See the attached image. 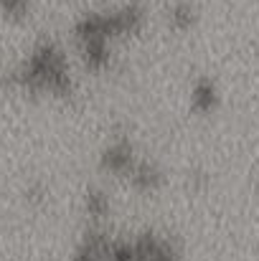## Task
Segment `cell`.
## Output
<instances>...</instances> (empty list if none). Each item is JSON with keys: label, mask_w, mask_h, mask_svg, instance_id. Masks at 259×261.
<instances>
[{"label": "cell", "mask_w": 259, "mask_h": 261, "mask_svg": "<svg viewBox=\"0 0 259 261\" xmlns=\"http://www.w3.org/2000/svg\"><path fill=\"white\" fill-rule=\"evenodd\" d=\"M150 23V10L143 0H125L104 8H91L74 18L69 38L86 74L102 76L112 69L117 51L143 36Z\"/></svg>", "instance_id": "cell-1"}, {"label": "cell", "mask_w": 259, "mask_h": 261, "mask_svg": "<svg viewBox=\"0 0 259 261\" xmlns=\"http://www.w3.org/2000/svg\"><path fill=\"white\" fill-rule=\"evenodd\" d=\"M5 89L28 99L69 101L77 96V74L66 48L54 38L36 41L3 76Z\"/></svg>", "instance_id": "cell-2"}, {"label": "cell", "mask_w": 259, "mask_h": 261, "mask_svg": "<svg viewBox=\"0 0 259 261\" xmlns=\"http://www.w3.org/2000/svg\"><path fill=\"white\" fill-rule=\"evenodd\" d=\"M104 261H185V256L168 233L145 228L127 236L112 233Z\"/></svg>", "instance_id": "cell-3"}, {"label": "cell", "mask_w": 259, "mask_h": 261, "mask_svg": "<svg viewBox=\"0 0 259 261\" xmlns=\"http://www.w3.org/2000/svg\"><path fill=\"white\" fill-rule=\"evenodd\" d=\"M143 158L137 142L130 135H114L104 142V147L97 155V168L104 175H109L112 180L127 182L130 173L135 170L137 160Z\"/></svg>", "instance_id": "cell-4"}, {"label": "cell", "mask_w": 259, "mask_h": 261, "mask_svg": "<svg viewBox=\"0 0 259 261\" xmlns=\"http://www.w3.org/2000/svg\"><path fill=\"white\" fill-rule=\"evenodd\" d=\"M224 94L211 74H198L188 87V109L196 117H214L221 109Z\"/></svg>", "instance_id": "cell-5"}, {"label": "cell", "mask_w": 259, "mask_h": 261, "mask_svg": "<svg viewBox=\"0 0 259 261\" xmlns=\"http://www.w3.org/2000/svg\"><path fill=\"white\" fill-rule=\"evenodd\" d=\"M166 170L160 168V163L158 160H153V158H148V155H143L140 160H137V165H135V170L130 173L127 177V188H132L135 193H140V195H155V193H160L163 188H166Z\"/></svg>", "instance_id": "cell-6"}, {"label": "cell", "mask_w": 259, "mask_h": 261, "mask_svg": "<svg viewBox=\"0 0 259 261\" xmlns=\"http://www.w3.org/2000/svg\"><path fill=\"white\" fill-rule=\"evenodd\" d=\"M109 236H112V231L107 226H91V223H86L82 239L77 241L72 256L66 261H104Z\"/></svg>", "instance_id": "cell-7"}, {"label": "cell", "mask_w": 259, "mask_h": 261, "mask_svg": "<svg viewBox=\"0 0 259 261\" xmlns=\"http://www.w3.org/2000/svg\"><path fill=\"white\" fill-rule=\"evenodd\" d=\"M198 18H201V13H198V5L193 0H173L166 8V25L178 36L196 31Z\"/></svg>", "instance_id": "cell-8"}, {"label": "cell", "mask_w": 259, "mask_h": 261, "mask_svg": "<svg viewBox=\"0 0 259 261\" xmlns=\"http://www.w3.org/2000/svg\"><path fill=\"white\" fill-rule=\"evenodd\" d=\"M82 211H84L86 223L104 226V221L112 216V198H109V193L104 188H99V185L86 188L84 195H82Z\"/></svg>", "instance_id": "cell-9"}, {"label": "cell", "mask_w": 259, "mask_h": 261, "mask_svg": "<svg viewBox=\"0 0 259 261\" xmlns=\"http://www.w3.org/2000/svg\"><path fill=\"white\" fill-rule=\"evenodd\" d=\"M33 10V0H0V15L8 20H26Z\"/></svg>", "instance_id": "cell-10"}, {"label": "cell", "mask_w": 259, "mask_h": 261, "mask_svg": "<svg viewBox=\"0 0 259 261\" xmlns=\"http://www.w3.org/2000/svg\"><path fill=\"white\" fill-rule=\"evenodd\" d=\"M257 195H259V182H257Z\"/></svg>", "instance_id": "cell-11"}]
</instances>
